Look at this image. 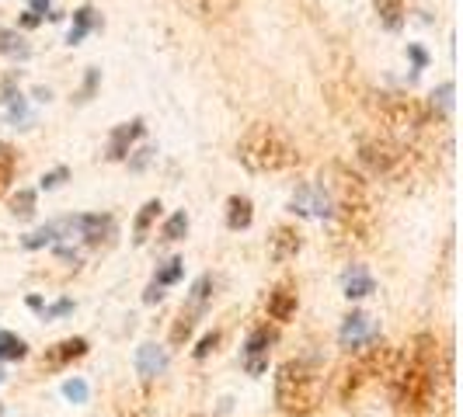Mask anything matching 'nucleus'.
Here are the masks:
<instances>
[{
	"mask_svg": "<svg viewBox=\"0 0 463 417\" xmlns=\"http://www.w3.org/2000/svg\"><path fill=\"white\" fill-rule=\"evenodd\" d=\"M0 417H4V403H0Z\"/></svg>",
	"mask_w": 463,
	"mask_h": 417,
	"instance_id": "obj_38",
	"label": "nucleus"
},
{
	"mask_svg": "<svg viewBox=\"0 0 463 417\" xmlns=\"http://www.w3.org/2000/svg\"><path fill=\"white\" fill-rule=\"evenodd\" d=\"M116 233L112 216H73V236H80L88 247H101Z\"/></svg>",
	"mask_w": 463,
	"mask_h": 417,
	"instance_id": "obj_12",
	"label": "nucleus"
},
{
	"mask_svg": "<svg viewBox=\"0 0 463 417\" xmlns=\"http://www.w3.org/2000/svg\"><path fill=\"white\" fill-rule=\"evenodd\" d=\"M43 22V18H39V14H32V11H24V18H22V24L24 28H35V24Z\"/></svg>",
	"mask_w": 463,
	"mask_h": 417,
	"instance_id": "obj_37",
	"label": "nucleus"
},
{
	"mask_svg": "<svg viewBox=\"0 0 463 417\" xmlns=\"http://www.w3.org/2000/svg\"><path fill=\"white\" fill-rule=\"evenodd\" d=\"M331 199V223L342 247H370L376 236V208H373L370 185L345 163H331L327 178H321Z\"/></svg>",
	"mask_w": 463,
	"mask_h": 417,
	"instance_id": "obj_1",
	"label": "nucleus"
},
{
	"mask_svg": "<svg viewBox=\"0 0 463 417\" xmlns=\"http://www.w3.org/2000/svg\"><path fill=\"white\" fill-rule=\"evenodd\" d=\"M67 178H70L67 167H56V171H49V174H43V188H46V191H49V188H60L63 181H67Z\"/></svg>",
	"mask_w": 463,
	"mask_h": 417,
	"instance_id": "obj_32",
	"label": "nucleus"
},
{
	"mask_svg": "<svg viewBox=\"0 0 463 417\" xmlns=\"http://www.w3.org/2000/svg\"><path fill=\"white\" fill-rule=\"evenodd\" d=\"M394 366H397V351L391 345H383V341L366 345L352 362H348L345 369L338 372V400L348 403L352 396H359L363 386H370L376 379H387V383H391Z\"/></svg>",
	"mask_w": 463,
	"mask_h": 417,
	"instance_id": "obj_7",
	"label": "nucleus"
},
{
	"mask_svg": "<svg viewBox=\"0 0 463 417\" xmlns=\"http://www.w3.org/2000/svg\"><path fill=\"white\" fill-rule=\"evenodd\" d=\"M14 174H18V150L11 143H0V199L7 195Z\"/></svg>",
	"mask_w": 463,
	"mask_h": 417,
	"instance_id": "obj_24",
	"label": "nucleus"
},
{
	"mask_svg": "<svg viewBox=\"0 0 463 417\" xmlns=\"http://www.w3.org/2000/svg\"><path fill=\"white\" fill-rule=\"evenodd\" d=\"M216 345H220V334L213 330V334H206V338L199 341V348H195V358H206L209 351H216Z\"/></svg>",
	"mask_w": 463,
	"mask_h": 417,
	"instance_id": "obj_33",
	"label": "nucleus"
},
{
	"mask_svg": "<svg viewBox=\"0 0 463 417\" xmlns=\"http://www.w3.org/2000/svg\"><path fill=\"white\" fill-rule=\"evenodd\" d=\"M94 84H98V70H88V80H84V91H80V101H88V97H91Z\"/></svg>",
	"mask_w": 463,
	"mask_h": 417,
	"instance_id": "obj_36",
	"label": "nucleus"
},
{
	"mask_svg": "<svg viewBox=\"0 0 463 417\" xmlns=\"http://www.w3.org/2000/svg\"><path fill=\"white\" fill-rule=\"evenodd\" d=\"M161 208H164L161 199H150L146 206L139 208L137 223H133V240H137V244H143V240H146V233H150V227L161 219Z\"/></svg>",
	"mask_w": 463,
	"mask_h": 417,
	"instance_id": "obj_23",
	"label": "nucleus"
},
{
	"mask_svg": "<svg viewBox=\"0 0 463 417\" xmlns=\"http://www.w3.org/2000/svg\"><path fill=\"white\" fill-rule=\"evenodd\" d=\"M139 136H143V118H133V122L116 125V129L109 133V146H105L109 161H126L129 150H133V143H137Z\"/></svg>",
	"mask_w": 463,
	"mask_h": 417,
	"instance_id": "obj_14",
	"label": "nucleus"
},
{
	"mask_svg": "<svg viewBox=\"0 0 463 417\" xmlns=\"http://www.w3.org/2000/svg\"><path fill=\"white\" fill-rule=\"evenodd\" d=\"M88 355V341L84 338H67V341H56L52 348H46V355L39 358V369L43 372H60L73 366L77 358Z\"/></svg>",
	"mask_w": 463,
	"mask_h": 417,
	"instance_id": "obj_8",
	"label": "nucleus"
},
{
	"mask_svg": "<svg viewBox=\"0 0 463 417\" xmlns=\"http://www.w3.org/2000/svg\"><path fill=\"white\" fill-rule=\"evenodd\" d=\"M0 56H7V60H28L32 56V46L24 42L18 28H0Z\"/></svg>",
	"mask_w": 463,
	"mask_h": 417,
	"instance_id": "obj_21",
	"label": "nucleus"
},
{
	"mask_svg": "<svg viewBox=\"0 0 463 417\" xmlns=\"http://www.w3.org/2000/svg\"><path fill=\"white\" fill-rule=\"evenodd\" d=\"M137 369L143 379H154V375H161L167 369V351L161 345H143L137 351Z\"/></svg>",
	"mask_w": 463,
	"mask_h": 417,
	"instance_id": "obj_18",
	"label": "nucleus"
},
{
	"mask_svg": "<svg viewBox=\"0 0 463 417\" xmlns=\"http://www.w3.org/2000/svg\"><path fill=\"white\" fill-rule=\"evenodd\" d=\"M188 233V216L185 212H175V216H167V223H164L161 236L167 240V244H175V240H182Z\"/></svg>",
	"mask_w": 463,
	"mask_h": 417,
	"instance_id": "obj_29",
	"label": "nucleus"
},
{
	"mask_svg": "<svg viewBox=\"0 0 463 417\" xmlns=\"http://www.w3.org/2000/svg\"><path fill=\"white\" fill-rule=\"evenodd\" d=\"M370 116L373 122L383 125V136L404 139V143H418L429 133L442 129V112H436L432 105L408 97V94L380 91L370 97Z\"/></svg>",
	"mask_w": 463,
	"mask_h": 417,
	"instance_id": "obj_4",
	"label": "nucleus"
},
{
	"mask_svg": "<svg viewBox=\"0 0 463 417\" xmlns=\"http://www.w3.org/2000/svg\"><path fill=\"white\" fill-rule=\"evenodd\" d=\"M98 24H101V18H98V11H94V7H80V11H73V24H70L67 42L70 46L84 42V35H88L91 28H98Z\"/></svg>",
	"mask_w": 463,
	"mask_h": 417,
	"instance_id": "obj_22",
	"label": "nucleus"
},
{
	"mask_svg": "<svg viewBox=\"0 0 463 417\" xmlns=\"http://www.w3.org/2000/svg\"><path fill=\"white\" fill-rule=\"evenodd\" d=\"M338 341H342V348H366L376 341V324H373L366 313H348L345 324H342V330H338Z\"/></svg>",
	"mask_w": 463,
	"mask_h": 417,
	"instance_id": "obj_11",
	"label": "nucleus"
},
{
	"mask_svg": "<svg viewBox=\"0 0 463 417\" xmlns=\"http://www.w3.org/2000/svg\"><path fill=\"white\" fill-rule=\"evenodd\" d=\"M408 56H411V63H415V70H421L425 63H429V56H425V49L418 46H408Z\"/></svg>",
	"mask_w": 463,
	"mask_h": 417,
	"instance_id": "obj_35",
	"label": "nucleus"
},
{
	"mask_svg": "<svg viewBox=\"0 0 463 417\" xmlns=\"http://www.w3.org/2000/svg\"><path fill=\"white\" fill-rule=\"evenodd\" d=\"M24 355H28V345L22 338L11 330H0V362H22Z\"/></svg>",
	"mask_w": 463,
	"mask_h": 417,
	"instance_id": "obj_27",
	"label": "nucleus"
},
{
	"mask_svg": "<svg viewBox=\"0 0 463 417\" xmlns=\"http://www.w3.org/2000/svg\"><path fill=\"white\" fill-rule=\"evenodd\" d=\"M289 208H293V212H300V216H317V219H327V216H331V199H327V188L325 185L300 188V191L293 195Z\"/></svg>",
	"mask_w": 463,
	"mask_h": 417,
	"instance_id": "obj_13",
	"label": "nucleus"
},
{
	"mask_svg": "<svg viewBox=\"0 0 463 417\" xmlns=\"http://www.w3.org/2000/svg\"><path fill=\"white\" fill-rule=\"evenodd\" d=\"M297 306H300V292H297V282L293 278H282L276 289L269 292V317L286 324L297 317Z\"/></svg>",
	"mask_w": 463,
	"mask_h": 417,
	"instance_id": "obj_10",
	"label": "nucleus"
},
{
	"mask_svg": "<svg viewBox=\"0 0 463 417\" xmlns=\"http://www.w3.org/2000/svg\"><path fill=\"white\" fill-rule=\"evenodd\" d=\"M373 7H376V18L383 22V28L397 32L404 24V0H376Z\"/></svg>",
	"mask_w": 463,
	"mask_h": 417,
	"instance_id": "obj_26",
	"label": "nucleus"
},
{
	"mask_svg": "<svg viewBox=\"0 0 463 417\" xmlns=\"http://www.w3.org/2000/svg\"><path fill=\"white\" fill-rule=\"evenodd\" d=\"M0 383H4V372H0Z\"/></svg>",
	"mask_w": 463,
	"mask_h": 417,
	"instance_id": "obj_39",
	"label": "nucleus"
},
{
	"mask_svg": "<svg viewBox=\"0 0 463 417\" xmlns=\"http://www.w3.org/2000/svg\"><path fill=\"white\" fill-rule=\"evenodd\" d=\"M11 212H14L18 219H32V216H35V191H32V188H22V191L11 199Z\"/></svg>",
	"mask_w": 463,
	"mask_h": 417,
	"instance_id": "obj_28",
	"label": "nucleus"
},
{
	"mask_svg": "<svg viewBox=\"0 0 463 417\" xmlns=\"http://www.w3.org/2000/svg\"><path fill=\"white\" fill-rule=\"evenodd\" d=\"M303 240H300V230L297 227H276L272 236H269V257L276 261V264H286V261H293V257L300 255Z\"/></svg>",
	"mask_w": 463,
	"mask_h": 417,
	"instance_id": "obj_15",
	"label": "nucleus"
},
{
	"mask_svg": "<svg viewBox=\"0 0 463 417\" xmlns=\"http://www.w3.org/2000/svg\"><path fill=\"white\" fill-rule=\"evenodd\" d=\"M429 105H432L436 112H439V108L442 112H449V108H453V84L446 80L439 91H432V101H429Z\"/></svg>",
	"mask_w": 463,
	"mask_h": 417,
	"instance_id": "obj_30",
	"label": "nucleus"
},
{
	"mask_svg": "<svg viewBox=\"0 0 463 417\" xmlns=\"http://www.w3.org/2000/svg\"><path fill=\"white\" fill-rule=\"evenodd\" d=\"M182 4H188V7H192L195 14H203V18H227L241 0H182Z\"/></svg>",
	"mask_w": 463,
	"mask_h": 417,
	"instance_id": "obj_25",
	"label": "nucleus"
},
{
	"mask_svg": "<svg viewBox=\"0 0 463 417\" xmlns=\"http://www.w3.org/2000/svg\"><path fill=\"white\" fill-rule=\"evenodd\" d=\"M182 275H185V261H182V257L164 261L161 268H157V275H154V282L146 285L143 302H157L164 296V289H167V285H175V282H182Z\"/></svg>",
	"mask_w": 463,
	"mask_h": 417,
	"instance_id": "obj_16",
	"label": "nucleus"
},
{
	"mask_svg": "<svg viewBox=\"0 0 463 417\" xmlns=\"http://www.w3.org/2000/svg\"><path fill=\"white\" fill-rule=\"evenodd\" d=\"M272 341H276V334H272L269 327H255V330L248 334V341H244V369L251 372V375H261V372L269 369Z\"/></svg>",
	"mask_w": 463,
	"mask_h": 417,
	"instance_id": "obj_9",
	"label": "nucleus"
},
{
	"mask_svg": "<svg viewBox=\"0 0 463 417\" xmlns=\"http://www.w3.org/2000/svg\"><path fill=\"white\" fill-rule=\"evenodd\" d=\"M237 161L251 174H286L300 167V150L272 122H251L237 139Z\"/></svg>",
	"mask_w": 463,
	"mask_h": 417,
	"instance_id": "obj_5",
	"label": "nucleus"
},
{
	"mask_svg": "<svg viewBox=\"0 0 463 417\" xmlns=\"http://www.w3.org/2000/svg\"><path fill=\"white\" fill-rule=\"evenodd\" d=\"M63 394H67V400H73V403H84V400H88V386H84L80 379H70L67 386H63Z\"/></svg>",
	"mask_w": 463,
	"mask_h": 417,
	"instance_id": "obj_31",
	"label": "nucleus"
},
{
	"mask_svg": "<svg viewBox=\"0 0 463 417\" xmlns=\"http://www.w3.org/2000/svg\"><path fill=\"white\" fill-rule=\"evenodd\" d=\"M28 11H32V14H39V18H43V14H49L52 22L60 18V14H52V0H28Z\"/></svg>",
	"mask_w": 463,
	"mask_h": 417,
	"instance_id": "obj_34",
	"label": "nucleus"
},
{
	"mask_svg": "<svg viewBox=\"0 0 463 417\" xmlns=\"http://www.w3.org/2000/svg\"><path fill=\"white\" fill-rule=\"evenodd\" d=\"M251 219H255L251 199H244V195H231V199H227V227H231V230H248V227H251Z\"/></svg>",
	"mask_w": 463,
	"mask_h": 417,
	"instance_id": "obj_19",
	"label": "nucleus"
},
{
	"mask_svg": "<svg viewBox=\"0 0 463 417\" xmlns=\"http://www.w3.org/2000/svg\"><path fill=\"white\" fill-rule=\"evenodd\" d=\"M276 403L282 414L310 417L321 403V379L300 358H289L276 369Z\"/></svg>",
	"mask_w": 463,
	"mask_h": 417,
	"instance_id": "obj_6",
	"label": "nucleus"
},
{
	"mask_svg": "<svg viewBox=\"0 0 463 417\" xmlns=\"http://www.w3.org/2000/svg\"><path fill=\"white\" fill-rule=\"evenodd\" d=\"M359 163L373 178L391 185H411L432 178V157L425 146L404 143L394 136H363L359 139Z\"/></svg>",
	"mask_w": 463,
	"mask_h": 417,
	"instance_id": "obj_3",
	"label": "nucleus"
},
{
	"mask_svg": "<svg viewBox=\"0 0 463 417\" xmlns=\"http://www.w3.org/2000/svg\"><path fill=\"white\" fill-rule=\"evenodd\" d=\"M439 386V341L436 334L421 330L411 348L397 355L394 375H391V396L401 417H425L436 403Z\"/></svg>",
	"mask_w": 463,
	"mask_h": 417,
	"instance_id": "obj_2",
	"label": "nucleus"
},
{
	"mask_svg": "<svg viewBox=\"0 0 463 417\" xmlns=\"http://www.w3.org/2000/svg\"><path fill=\"white\" fill-rule=\"evenodd\" d=\"M199 317H203V306H195V302H185L182 306V313L175 317V327H171V345L182 348L192 338V330L199 324Z\"/></svg>",
	"mask_w": 463,
	"mask_h": 417,
	"instance_id": "obj_17",
	"label": "nucleus"
},
{
	"mask_svg": "<svg viewBox=\"0 0 463 417\" xmlns=\"http://www.w3.org/2000/svg\"><path fill=\"white\" fill-rule=\"evenodd\" d=\"M373 289H376V282L373 275L363 268V264H352L345 272V296L348 300H363V296H370Z\"/></svg>",
	"mask_w": 463,
	"mask_h": 417,
	"instance_id": "obj_20",
	"label": "nucleus"
}]
</instances>
